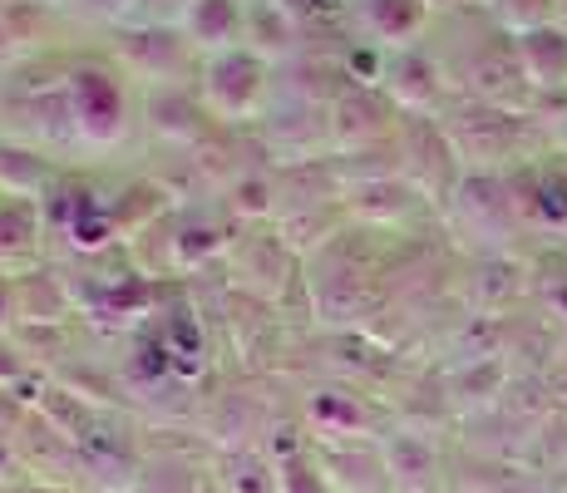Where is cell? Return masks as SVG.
<instances>
[{"mask_svg": "<svg viewBox=\"0 0 567 493\" xmlns=\"http://www.w3.org/2000/svg\"><path fill=\"white\" fill-rule=\"evenodd\" d=\"M193 493H217V489H193Z\"/></svg>", "mask_w": 567, "mask_h": 493, "instance_id": "obj_1", "label": "cell"}]
</instances>
